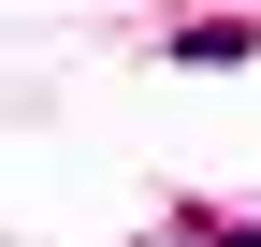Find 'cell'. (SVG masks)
I'll list each match as a JSON object with an SVG mask.
<instances>
[{"mask_svg": "<svg viewBox=\"0 0 261 247\" xmlns=\"http://www.w3.org/2000/svg\"><path fill=\"white\" fill-rule=\"evenodd\" d=\"M247 44H261V29H247V15H189V29H174V58H189V73H232V58H247Z\"/></svg>", "mask_w": 261, "mask_h": 247, "instance_id": "1", "label": "cell"}, {"mask_svg": "<svg viewBox=\"0 0 261 247\" xmlns=\"http://www.w3.org/2000/svg\"><path fill=\"white\" fill-rule=\"evenodd\" d=\"M203 247H261V233H203Z\"/></svg>", "mask_w": 261, "mask_h": 247, "instance_id": "2", "label": "cell"}]
</instances>
